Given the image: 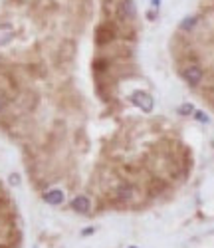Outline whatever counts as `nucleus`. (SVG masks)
<instances>
[{"label": "nucleus", "instance_id": "nucleus-1", "mask_svg": "<svg viewBox=\"0 0 214 248\" xmlns=\"http://www.w3.org/2000/svg\"><path fill=\"white\" fill-rule=\"evenodd\" d=\"M119 38V30H117V22L115 20H103V22L95 28V44L97 46H109Z\"/></svg>", "mask_w": 214, "mask_h": 248}, {"label": "nucleus", "instance_id": "nucleus-2", "mask_svg": "<svg viewBox=\"0 0 214 248\" xmlns=\"http://www.w3.org/2000/svg\"><path fill=\"white\" fill-rule=\"evenodd\" d=\"M181 76H183V79L186 81L188 86L197 88L202 81V78H204V70L197 64V62H188V64H184V68L181 70Z\"/></svg>", "mask_w": 214, "mask_h": 248}, {"label": "nucleus", "instance_id": "nucleus-3", "mask_svg": "<svg viewBox=\"0 0 214 248\" xmlns=\"http://www.w3.org/2000/svg\"><path fill=\"white\" fill-rule=\"evenodd\" d=\"M135 20V8L131 0H119L115 10V22H133Z\"/></svg>", "mask_w": 214, "mask_h": 248}, {"label": "nucleus", "instance_id": "nucleus-4", "mask_svg": "<svg viewBox=\"0 0 214 248\" xmlns=\"http://www.w3.org/2000/svg\"><path fill=\"white\" fill-rule=\"evenodd\" d=\"M131 101L135 103L137 108H141L145 113H151L153 111V108H155V101H153V97L149 95L147 92H133V95H131Z\"/></svg>", "mask_w": 214, "mask_h": 248}, {"label": "nucleus", "instance_id": "nucleus-5", "mask_svg": "<svg viewBox=\"0 0 214 248\" xmlns=\"http://www.w3.org/2000/svg\"><path fill=\"white\" fill-rule=\"evenodd\" d=\"M14 26L8 24V22H2L0 24V48H4L6 44H10L14 40Z\"/></svg>", "mask_w": 214, "mask_h": 248}, {"label": "nucleus", "instance_id": "nucleus-6", "mask_svg": "<svg viewBox=\"0 0 214 248\" xmlns=\"http://www.w3.org/2000/svg\"><path fill=\"white\" fill-rule=\"evenodd\" d=\"M72 209H74L76 213H79V215L90 213V199H88V197H83V195L76 197V199L72 201Z\"/></svg>", "mask_w": 214, "mask_h": 248}, {"label": "nucleus", "instance_id": "nucleus-7", "mask_svg": "<svg viewBox=\"0 0 214 248\" xmlns=\"http://www.w3.org/2000/svg\"><path fill=\"white\" fill-rule=\"evenodd\" d=\"M115 195H117V199H123V201H129V199H133V187H129V185H125V183H121L119 187H117V191H115Z\"/></svg>", "mask_w": 214, "mask_h": 248}, {"label": "nucleus", "instance_id": "nucleus-8", "mask_svg": "<svg viewBox=\"0 0 214 248\" xmlns=\"http://www.w3.org/2000/svg\"><path fill=\"white\" fill-rule=\"evenodd\" d=\"M44 201H46L48 204H60V202L63 201V193H61V191H50V193L44 195Z\"/></svg>", "mask_w": 214, "mask_h": 248}, {"label": "nucleus", "instance_id": "nucleus-9", "mask_svg": "<svg viewBox=\"0 0 214 248\" xmlns=\"http://www.w3.org/2000/svg\"><path fill=\"white\" fill-rule=\"evenodd\" d=\"M197 22H199V18H197V16H188L186 20H183V22H181V30L188 32V30H192V28L197 26Z\"/></svg>", "mask_w": 214, "mask_h": 248}, {"label": "nucleus", "instance_id": "nucleus-10", "mask_svg": "<svg viewBox=\"0 0 214 248\" xmlns=\"http://www.w3.org/2000/svg\"><path fill=\"white\" fill-rule=\"evenodd\" d=\"M195 117H197L199 121H202V123H206V121H208V117H206L202 111H197V113H195Z\"/></svg>", "mask_w": 214, "mask_h": 248}, {"label": "nucleus", "instance_id": "nucleus-11", "mask_svg": "<svg viewBox=\"0 0 214 248\" xmlns=\"http://www.w3.org/2000/svg\"><path fill=\"white\" fill-rule=\"evenodd\" d=\"M179 111H181L183 115H186V113H190V111H192V106H188V103H186V106H183Z\"/></svg>", "mask_w": 214, "mask_h": 248}, {"label": "nucleus", "instance_id": "nucleus-12", "mask_svg": "<svg viewBox=\"0 0 214 248\" xmlns=\"http://www.w3.org/2000/svg\"><path fill=\"white\" fill-rule=\"evenodd\" d=\"M10 181H12V185H18V175H12Z\"/></svg>", "mask_w": 214, "mask_h": 248}, {"label": "nucleus", "instance_id": "nucleus-13", "mask_svg": "<svg viewBox=\"0 0 214 248\" xmlns=\"http://www.w3.org/2000/svg\"><path fill=\"white\" fill-rule=\"evenodd\" d=\"M151 2H153L155 6H159V0H151Z\"/></svg>", "mask_w": 214, "mask_h": 248}, {"label": "nucleus", "instance_id": "nucleus-14", "mask_svg": "<svg viewBox=\"0 0 214 248\" xmlns=\"http://www.w3.org/2000/svg\"><path fill=\"white\" fill-rule=\"evenodd\" d=\"M0 109H2V99H0Z\"/></svg>", "mask_w": 214, "mask_h": 248}]
</instances>
